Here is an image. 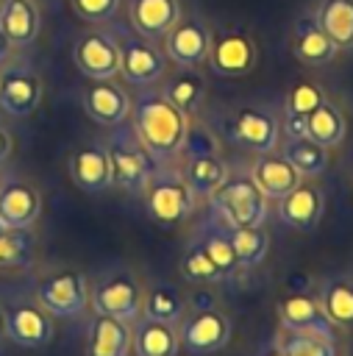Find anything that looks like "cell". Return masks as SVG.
<instances>
[{
	"label": "cell",
	"mask_w": 353,
	"mask_h": 356,
	"mask_svg": "<svg viewBox=\"0 0 353 356\" xmlns=\"http://www.w3.org/2000/svg\"><path fill=\"white\" fill-rule=\"evenodd\" d=\"M6 334H3V312H0V339H3Z\"/></svg>",
	"instance_id": "obj_43"
},
{
	"label": "cell",
	"mask_w": 353,
	"mask_h": 356,
	"mask_svg": "<svg viewBox=\"0 0 353 356\" xmlns=\"http://www.w3.org/2000/svg\"><path fill=\"white\" fill-rule=\"evenodd\" d=\"M3 334L19 348H44L56 337V323L39 303H14L3 312Z\"/></svg>",
	"instance_id": "obj_12"
},
{
	"label": "cell",
	"mask_w": 353,
	"mask_h": 356,
	"mask_svg": "<svg viewBox=\"0 0 353 356\" xmlns=\"http://www.w3.org/2000/svg\"><path fill=\"white\" fill-rule=\"evenodd\" d=\"M111 164V184L125 189L128 195H145V186L156 170V161L139 142L136 131L125 122L114 125L111 134L103 142Z\"/></svg>",
	"instance_id": "obj_2"
},
{
	"label": "cell",
	"mask_w": 353,
	"mask_h": 356,
	"mask_svg": "<svg viewBox=\"0 0 353 356\" xmlns=\"http://www.w3.org/2000/svg\"><path fill=\"white\" fill-rule=\"evenodd\" d=\"M3 231H6V225H3V220H0V234H3Z\"/></svg>",
	"instance_id": "obj_44"
},
{
	"label": "cell",
	"mask_w": 353,
	"mask_h": 356,
	"mask_svg": "<svg viewBox=\"0 0 353 356\" xmlns=\"http://www.w3.org/2000/svg\"><path fill=\"white\" fill-rule=\"evenodd\" d=\"M89 356H131V325L106 314H95L86 339Z\"/></svg>",
	"instance_id": "obj_24"
},
{
	"label": "cell",
	"mask_w": 353,
	"mask_h": 356,
	"mask_svg": "<svg viewBox=\"0 0 353 356\" xmlns=\"http://www.w3.org/2000/svg\"><path fill=\"white\" fill-rule=\"evenodd\" d=\"M195 192L189 189V184L183 181L181 172L175 170H153L147 186H145V209L150 214V220H156L158 225H181L186 220H192L195 214Z\"/></svg>",
	"instance_id": "obj_5"
},
{
	"label": "cell",
	"mask_w": 353,
	"mask_h": 356,
	"mask_svg": "<svg viewBox=\"0 0 353 356\" xmlns=\"http://www.w3.org/2000/svg\"><path fill=\"white\" fill-rule=\"evenodd\" d=\"M72 11L86 22H111L120 14L122 0H69Z\"/></svg>",
	"instance_id": "obj_39"
},
{
	"label": "cell",
	"mask_w": 353,
	"mask_h": 356,
	"mask_svg": "<svg viewBox=\"0 0 353 356\" xmlns=\"http://www.w3.org/2000/svg\"><path fill=\"white\" fill-rule=\"evenodd\" d=\"M72 58L89 81H108L120 75V47L117 39L106 31L81 33L72 47Z\"/></svg>",
	"instance_id": "obj_13"
},
{
	"label": "cell",
	"mask_w": 353,
	"mask_h": 356,
	"mask_svg": "<svg viewBox=\"0 0 353 356\" xmlns=\"http://www.w3.org/2000/svg\"><path fill=\"white\" fill-rule=\"evenodd\" d=\"M181 175H183V181L189 184V189L195 195H206L208 197L228 178V167H225V161L217 153H197V156L186 159Z\"/></svg>",
	"instance_id": "obj_30"
},
{
	"label": "cell",
	"mask_w": 353,
	"mask_h": 356,
	"mask_svg": "<svg viewBox=\"0 0 353 356\" xmlns=\"http://www.w3.org/2000/svg\"><path fill=\"white\" fill-rule=\"evenodd\" d=\"M142 303L145 286L128 267H114L103 273L89 292V306L95 309V314H106L128 325L142 317Z\"/></svg>",
	"instance_id": "obj_4"
},
{
	"label": "cell",
	"mask_w": 353,
	"mask_h": 356,
	"mask_svg": "<svg viewBox=\"0 0 353 356\" xmlns=\"http://www.w3.org/2000/svg\"><path fill=\"white\" fill-rule=\"evenodd\" d=\"M325 214V195L317 184H297L278 200V220L295 231H311Z\"/></svg>",
	"instance_id": "obj_17"
},
{
	"label": "cell",
	"mask_w": 353,
	"mask_h": 356,
	"mask_svg": "<svg viewBox=\"0 0 353 356\" xmlns=\"http://www.w3.org/2000/svg\"><path fill=\"white\" fill-rule=\"evenodd\" d=\"M131 350L136 356H178L181 350L178 328L139 317L136 328H131Z\"/></svg>",
	"instance_id": "obj_22"
},
{
	"label": "cell",
	"mask_w": 353,
	"mask_h": 356,
	"mask_svg": "<svg viewBox=\"0 0 353 356\" xmlns=\"http://www.w3.org/2000/svg\"><path fill=\"white\" fill-rule=\"evenodd\" d=\"M278 320H281V328L300 331V334H314V337L336 342V325L328 320L320 300L311 298V295H300V292L286 295L278 303Z\"/></svg>",
	"instance_id": "obj_15"
},
{
	"label": "cell",
	"mask_w": 353,
	"mask_h": 356,
	"mask_svg": "<svg viewBox=\"0 0 353 356\" xmlns=\"http://www.w3.org/2000/svg\"><path fill=\"white\" fill-rule=\"evenodd\" d=\"M295 56L309 67H325L339 56V50L314 17H300L295 22Z\"/></svg>",
	"instance_id": "obj_25"
},
{
	"label": "cell",
	"mask_w": 353,
	"mask_h": 356,
	"mask_svg": "<svg viewBox=\"0 0 353 356\" xmlns=\"http://www.w3.org/2000/svg\"><path fill=\"white\" fill-rule=\"evenodd\" d=\"M36 303L50 317H81L89 309V284L83 273L61 270L39 278L36 284Z\"/></svg>",
	"instance_id": "obj_6"
},
{
	"label": "cell",
	"mask_w": 353,
	"mask_h": 356,
	"mask_svg": "<svg viewBox=\"0 0 353 356\" xmlns=\"http://www.w3.org/2000/svg\"><path fill=\"white\" fill-rule=\"evenodd\" d=\"M189 117L175 108L161 89H145L131 103V128L156 164L172 161L186 147Z\"/></svg>",
	"instance_id": "obj_1"
},
{
	"label": "cell",
	"mask_w": 353,
	"mask_h": 356,
	"mask_svg": "<svg viewBox=\"0 0 353 356\" xmlns=\"http://www.w3.org/2000/svg\"><path fill=\"white\" fill-rule=\"evenodd\" d=\"M42 197L25 181L0 184V220L6 228H31L39 220Z\"/></svg>",
	"instance_id": "obj_19"
},
{
	"label": "cell",
	"mask_w": 353,
	"mask_h": 356,
	"mask_svg": "<svg viewBox=\"0 0 353 356\" xmlns=\"http://www.w3.org/2000/svg\"><path fill=\"white\" fill-rule=\"evenodd\" d=\"M325 100L322 89L311 81H300L289 89L286 100H284V117H309L320 103Z\"/></svg>",
	"instance_id": "obj_38"
},
{
	"label": "cell",
	"mask_w": 353,
	"mask_h": 356,
	"mask_svg": "<svg viewBox=\"0 0 353 356\" xmlns=\"http://www.w3.org/2000/svg\"><path fill=\"white\" fill-rule=\"evenodd\" d=\"M69 178L72 184L86 192L97 195L111 186V164L103 145H83L69 156Z\"/></svg>",
	"instance_id": "obj_18"
},
{
	"label": "cell",
	"mask_w": 353,
	"mask_h": 356,
	"mask_svg": "<svg viewBox=\"0 0 353 356\" xmlns=\"http://www.w3.org/2000/svg\"><path fill=\"white\" fill-rule=\"evenodd\" d=\"M131 95L125 92V86H120L114 78L108 81H92L86 89H83V108L86 114L106 125V128H114L120 122H125L131 117Z\"/></svg>",
	"instance_id": "obj_16"
},
{
	"label": "cell",
	"mask_w": 353,
	"mask_h": 356,
	"mask_svg": "<svg viewBox=\"0 0 353 356\" xmlns=\"http://www.w3.org/2000/svg\"><path fill=\"white\" fill-rule=\"evenodd\" d=\"M11 134L6 131V125H0V161H6L8 159V153H11Z\"/></svg>",
	"instance_id": "obj_40"
},
{
	"label": "cell",
	"mask_w": 353,
	"mask_h": 356,
	"mask_svg": "<svg viewBox=\"0 0 353 356\" xmlns=\"http://www.w3.org/2000/svg\"><path fill=\"white\" fill-rule=\"evenodd\" d=\"M181 275L186 281H192V284H217V281H225L220 275V270L214 267V261L208 259V253L200 245V239H195L183 250V256H181Z\"/></svg>",
	"instance_id": "obj_37"
},
{
	"label": "cell",
	"mask_w": 353,
	"mask_h": 356,
	"mask_svg": "<svg viewBox=\"0 0 353 356\" xmlns=\"http://www.w3.org/2000/svg\"><path fill=\"white\" fill-rule=\"evenodd\" d=\"M208 53H211V31L195 17L178 19L164 36V56L181 70H195L206 64Z\"/></svg>",
	"instance_id": "obj_11"
},
{
	"label": "cell",
	"mask_w": 353,
	"mask_h": 356,
	"mask_svg": "<svg viewBox=\"0 0 353 356\" xmlns=\"http://www.w3.org/2000/svg\"><path fill=\"white\" fill-rule=\"evenodd\" d=\"M39 6L33 0H3L0 28L14 47H25L39 36Z\"/></svg>",
	"instance_id": "obj_23"
},
{
	"label": "cell",
	"mask_w": 353,
	"mask_h": 356,
	"mask_svg": "<svg viewBox=\"0 0 353 356\" xmlns=\"http://www.w3.org/2000/svg\"><path fill=\"white\" fill-rule=\"evenodd\" d=\"M231 242H233V253H236V264L239 267L261 264L267 250H270V236H267V231L261 225L231 228Z\"/></svg>",
	"instance_id": "obj_34"
},
{
	"label": "cell",
	"mask_w": 353,
	"mask_h": 356,
	"mask_svg": "<svg viewBox=\"0 0 353 356\" xmlns=\"http://www.w3.org/2000/svg\"><path fill=\"white\" fill-rule=\"evenodd\" d=\"M278 120L258 108V106H242L233 111L231 117V136L236 145H242L245 150L261 156V153H272L278 147Z\"/></svg>",
	"instance_id": "obj_14"
},
{
	"label": "cell",
	"mask_w": 353,
	"mask_h": 356,
	"mask_svg": "<svg viewBox=\"0 0 353 356\" xmlns=\"http://www.w3.org/2000/svg\"><path fill=\"white\" fill-rule=\"evenodd\" d=\"M200 245L206 248V253H208V259L214 261V267L220 270V275L222 278H231L236 270H239V264H236V253H233V242H231V228L222 222V220H217L214 214L200 225Z\"/></svg>",
	"instance_id": "obj_29"
},
{
	"label": "cell",
	"mask_w": 353,
	"mask_h": 356,
	"mask_svg": "<svg viewBox=\"0 0 353 356\" xmlns=\"http://www.w3.org/2000/svg\"><path fill=\"white\" fill-rule=\"evenodd\" d=\"M233 325L231 320L217 309H200L195 314H186L178 325L181 348L189 356H211L220 353L231 342Z\"/></svg>",
	"instance_id": "obj_8"
},
{
	"label": "cell",
	"mask_w": 353,
	"mask_h": 356,
	"mask_svg": "<svg viewBox=\"0 0 353 356\" xmlns=\"http://www.w3.org/2000/svg\"><path fill=\"white\" fill-rule=\"evenodd\" d=\"M11 47H14V44L8 42V36H6V33H3V28H0V67L11 58Z\"/></svg>",
	"instance_id": "obj_41"
},
{
	"label": "cell",
	"mask_w": 353,
	"mask_h": 356,
	"mask_svg": "<svg viewBox=\"0 0 353 356\" xmlns=\"http://www.w3.org/2000/svg\"><path fill=\"white\" fill-rule=\"evenodd\" d=\"M128 17L136 33L145 39H164L170 28L181 19L178 0H128Z\"/></svg>",
	"instance_id": "obj_20"
},
{
	"label": "cell",
	"mask_w": 353,
	"mask_h": 356,
	"mask_svg": "<svg viewBox=\"0 0 353 356\" xmlns=\"http://www.w3.org/2000/svg\"><path fill=\"white\" fill-rule=\"evenodd\" d=\"M161 92L167 95V100H170L175 108H181L186 117H192V114L200 108V103H203L206 81H203L195 70H181L178 75L167 78V83H164Z\"/></svg>",
	"instance_id": "obj_33"
},
{
	"label": "cell",
	"mask_w": 353,
	"mask_h": 356,
	"mask_svg": "<svg viewBox=\"0 0 353 356\" xmlns=\"http://www.w3.org/2000/svg\"><path fill=\"white\" fill-rule=\"evenodd\" d=\"M36 253L31 228H6L0 234V267H28Z\"/></svg>",
	"instance_id": "obj_35"
},
{
	"label": "cell",
	"mask_w": 353,
	"mask_h": 356,
	"mask_svg": "<svg viewBox=\"0 0 353 356\" xmlns=\"http://www.w3.org/2000/svg\"><path fill=\"white\" fill-rule=\"evenodd\" d=\"M42 100V78L31 64L6 61L0 67V108L11 117L31 114Z\"/></svg>",
	"instance_id": "obj_10"
},
{
	"label": "cell",
	"mask_w": 353,
	"mask_h": 356,
	"mask_svg": "<svg viewBox=\"0 0 353 356\" xmlns=\"http://www.w3.org/2000/svg\"><path fill=\"white\" fill-rule=\"evenodd\" d=\"M208 209L228 228L239 225H264L267 220V195L250 175H228L222 186L208 195Z\"/></svg>",
	"instance_id": "obj_3"
},
{
	"label": "cell",
	"mask_w": 353,
	"mask_h": 356,
	"mask_svg": "<svg viewBox=\"0 0 353 356\" xmlns=\"http://www.w3.org/2000/svg\"><path fill=\"white\" fill-rule=\"evenodd\" d=\"M275 342H278L275 348L281 350V356H336V342L314 337V334L281 328Z\"/></svg>",
	"instance_id": "obj_36"
},
{
	"label": "cell",
	"mask_w": 353,
	"mask_h": 356,
	"mask_svg": "<svg viewBox=\"0 0 353 356\" xmlns=\"http://www.w3.org/2000/svg\"><path fill=\"white\" fill-rule=\"evenodd\" d=\"M289 142L284 145V159L300 172V178H317L328 167V150L309 136H286Z\"/></svg>",
	"instance_id": "obj_32"
},
{
	"label": "cell",
	"mask_w": 353,
	"mask_h": 356,
	"mask_svg": "<svg viewBox=\"0 0 353 356\" xmlns=\"http://www.w3.org/2000/svg\"><path fill=\"white\" fill-rule=\"evenodd\" d=\"M317 300L334 325L353 328V278L350 275H342V273L328 275L320 284Z\"/></svg>",
	"instance_id": "obj_26"
},
{
	"label": "cell",
	"mask_w": 353,
	"mask_h": 356,
	"mask_svg": "<svg viewBox=\"0 0 353 356\" xmlns=\"http://www.w3.org/2000/svg\"><path fill=\"white\" fill-rule=\"evenodd\" d=\"M120 47V75L133 86H153L167 72V56L150 39L136 31H122L117 39Z\"/></svg>",
	"instance_id": "obj_7"
},
{
	"label": "cell",
	"mask_w": 353,
	"mask_h": 356,
	"mask_svg": "<svg viewBox=\"0 0 353 356\" xmlns=\"http://www.w3.org/2000/svg\"><path fill=\"white\" fill-rule=\"evenodd\" d=\"M314 19L336 50H353V0H320Z\"/></svg>",
	"instance_id": "obj_27"
},
{
	"label": "cell",
	"mask_w": 353,
	"mask_h": 356,
	"mask_svg": "<svg viewBox=\"0 0 353 356\" xmlns=\"http://www.w3.org/2000/svg\"><path fill=\"white\" fill-rule=\"evenodd\" d=\"M264 356H281V350H278V348H272V350H267Z\"/></svg>",
	"instance_id": "obj_42"
},
{
	"label": "cell",
	"mask_w": 353,
	"mask_h": 356,
	"mask_svg": "<svg viewBox=\"0 0 353 356\" xmlns=\"http://www.w3.org/2000/svg\"><path fill=\"white\" fill-rule=\"evenodd\" d=\"M142 317L156 320V323H167V325H178L186 317V300L172 284H156L145 292Z\"/></svg>",
	"instance_id": "obj_31"
},
{
	"label": "cell",
	"mask_w": 353,
	"mask_h": 356,
	"mask_svg": "<svg viewBox=\"0 0 353 356\" xmlns=\"http://www.w3.org/2000/svg\"><path fill=\"white\" fill-rule=\"evenodd\" d=\"M250 178L258 184V189L267 195V200H281L284 195H289L303 178L300 172L284 159V153H261L253 161Z\"/></svg>",
	"instance_id": "obj_21"
},
{
	"label": "cell",
	"mask_w": 353,
	"mask_h": 356,
	"mask_svg": "<svg viewBox=\"0 0 353 356\" xmlns=\"http://www.w3.org/2000/svg\"><path fill=\"white\" fill-rule=\"evenodd\" d=\"M256 61H258V47L250 33L239 28H225L211 36L208 64L214 75L239 78V75H247L256 67Z\"/></svg>",
	"instance_id": "obj_9"
},
{
	"label": "cell",
	"mask_w": 353,
	"mask_h": 356,
	"mask_svg": "<svg viewBox=\"0 0 353 356\" xmlns=\"http://www.w3.org/2000/svg\"><path fill=\"white\" fill-rule=\"evenodd\" d=\"M306 136L317 145H322L325 150L331 147H339L347 136V120L345 114L339 111L336 103H331L328 97L306 117Z\"/></svg>",
	"instance_id": "obj_28"
}]
</instances>
